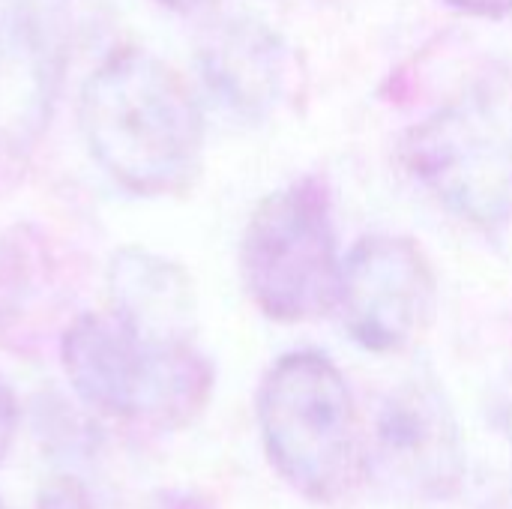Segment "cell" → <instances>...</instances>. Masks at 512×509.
<instances>
[{"label": "cell", "instance_id": "6da1fadb", "mask_svg": "<svg viewBox=\"0 0 512 509\" xmlns=\"http://www.w3.org/2000/svg\"><path fill=\"white\" fill-rule=\"evenodd\" d=\"M78 120L90 156L132 195H177L198 177L201 108L189 84L144 48H120L87 75Z\"/></svg>", "mask_w": 512, "mask_h": 509}, {"label": "cell", "instance_id": "7a4b0ae2", "mask_svg": "<svg viewBox=\"0 0 512 509\" xmlns=\"http://www.w3.org/2000/svg\"><path fill=\"white\" fill-rule=\"evenodd\" d=\"M60 360L84 405L129 423L183 426L213 390V366L186 336L144 333L117 312L75 318Z\"/></svg>", "mask_w": 512, "mask_h": 509}, {"label": "cell", "instance_id": "3957f363", "mask_svg": "<svg viewBox=\"0 0 512 509\" xmlns=\"http://www.w3.org/2000/svg\"><path fill=\"white\" fill-rule=\"evenodd\" d=\"M258 426L276 474L315 504L342 501L366 471L351 387L318 351H294L273 363L258 390Z\"/></svg>", "mask_w": 512, "mask_h": 509}, {"label": "cell", "instance_id": "277c9868", "mask_svg": "<svg viewBox=\"0 0 512 509\" xmlns=\"http://www.w3.org/2000/svg\"><path fill=\"white\" fill-rule=\"evenodd\" d=\"M402 162L456 216L486 231L512 222V69L471 78L408 129Z\"/></svg>", "mask_w": 512, "mask_h": 509}, {"label": "cell", "instance_id": "5b68a950", "mask_svg": "<svg viewBox=\"0 0 512 509\" xmlns=\"http://www.w3.org/2000/svg\"><path fill=\"white\" fill-rule=\"evenodd\" d=\"M240 273L252 303L273 321H315L339 306L342 261L321 180L303 177L252 210Z\"/></svg>", "mask_w": 512, "mask_h": 509}, {"label": "cell", "instance_id": "8992f818", "mask_svg": "<svg viewBox=\"0 0 512 509\" xmlns=\"http://www.w3.org/2000/svg\"><path fill=\"white\" fill-rule=\"evenodd\" d=\"M435 303V270L408 237H363L342 261L336 309L348 336L372 354H396L414 345L429 330Z\"/></svg>", "mask_w": 512, "mask_h": 509}, {"label": "cell", "instance_id": "52a82bcc", "mask_svg": "<svg viewBox=\"0 0 512 509\" xmlns=\"http://www.w3.org/2000/svg\"><path fill=\"white\" fill-rule=\"evenodd\" d=\"M366 471L411 498H450L462 486V432L435 384L414 381L390 393L375 420Z\"/></svg>", "mask_w": 512, "mask_h": 509}, {"label": "cell", "instance_id": "ba28073f", "mask_svg": "<svg viewBox=\"0 0 512 509\" xmlns=\"http://www.w3.org/2000/svg\"><path fill=\"white\" fill-rule=\"evenodd\" d=\"M60 0L0 3V156L21 159L48 129L60 72Z\"/></svg>", "mask_w": 512, "mask_h": 509}, {"label": "cell", "instance_id": "9c48e42d", "mask_svg": "<svg viewBox=\"0 0 512 509\" xmlns=\"http://www.w3.org/2000/svg\"><path fill=\"white\" fill-rule=\"evenodd\" d=\"M198 63L210 93L243 117L267 114L282 90V45L255 18H228L210 30Z\"/></svg>", "mask_w": 512, "mask_h": 509}, {"label": "cell", "instance_id": "30bf717a", "mask_svg": "<svg viewBox=\"0 0 512 509\" xmlns=\"http://www.w3.org/2000/svg\"><path fill=\"white\" fill-rule=\"evenodd\" d=\"M111 312L153 336H183L180 321L192 309V285L180 264L126 246L108 264Z\"/></svg>", "mask_w": 512, "mask_h": 509}, {"label": "cell", "instance_id": "8fae6325", "mask_svg": "<svg viewBox=\"0 0 512 509\" xmlns=\"http://www.w3.org/2000/svg\"><path fill=\"white\" fill-rule=\"evenodd\" d=\"M39 509H93V504L78 480L57 477L39 492Z\"/></svg>", "mask_w": 512, "mask_h": 509}, {"label": "cell", "instance_id": "7c38bea8", "mask_svg": "<svg viewBox=\"0 0 512 509\" xmlns=\"http://www.w3.org/2000/svg\"><path fill=\"white\" fill-rule=\"evenodd\" d=\"M15 432H18V402L12 396L9 384L0 378V462L9 453V447L15 441Z\"/></svg>", "mask_w": 512, "mask_h": 509}, {"label": "cell", "instance_id": "4fadbf2b", "mask_svg": "<svg viewBox=\"0 0 512 509\" xmlns=\"http://www.w3.org/2000/svg\"><path fill=\"white\" fill-rule=\"evenodd\" d=\"M444 6L474 15V18H507L512 15V0H441Z\"/></svg>", "mask_w": 512, "mask_h": 509}, {"label": "cell", "instance_id": "5bb4252c", "mask_svg": "<svg viewBox=\"0 0 512 509\" xmlns=\"http://www.w3.org/2000/svg\"><path fill=\"white\" fill-rule=\"evenodd\" d=\"M156 3H162V6L171 9V12H195V9H201L204 3H210V0H156Z\"/></svg>", "mask_w": 512, "mask_h": 509}, {"label": "cell", "instance_id": "9a60e30c", "mask_svg": "<svg viewBox=\"0 0 512 509\" xmlns=\"http://www.w3.org/2000/svg\"><path fill=\"white\" fill-rule=\"evenodd\" d=\"M501 426H504V429L512 435V396L510 399H504V408H501Z\"/></svg>", "mask_w": 512, "mask_h": 509}, {"label": "cell", "instance_id": "2e32d148", "mask_svg": "<svg viewBox=\"0 0 512 509\" xmlns=\"http://www.w3.org/2000/svg\"><path fill=\"white\" fill-rule=\"evenodd\" d=\"M0 509H3V504H0Z\"/></svg>", "mask_w": 512, "mask_h": 509}]
</instances>
